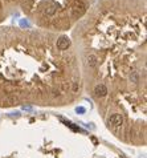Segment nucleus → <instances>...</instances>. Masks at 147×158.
Segmentation results:
<instances>
[{"label":"nucleus","instance_id":"f257e3e1","mask_svg":"<svg viewBox=\"0 0 147 158\" xmlns=\"http://www.w3.org/2000/svg\"><path fill=\"white\" fill-rule=\"evenodd\" d=\"M122 122H123V118H122L121 114H113V116H110V118L107 120V124L111 125V126H114V128L121 126Z\"/></svg>","mask_w":147,"mask_h":158},{"label":"nucleus","instance_id":"f03ea898","mask_svg":"<svg viewBox=\"0 0 147 158\" xmlns=\"http://www.w3.org/2000/svg\"><path fill=\"white\" fill-rule=\"evenodd\" d=\"M85 11H86V8H85L84 3L78 1V3H76L74 7H73V16H74V17H81L85 13Z\"/></svg>","mask_w":147,"mask_h":158},{"label":"nucleus","instance_id":"7ed1b4c3","mask_svg":"<svg viewBox=\"0 0 147 158\" xmlns=\"http://www.w3.org/2000/svg\"><path fill=\"white\" fill-rule=\"evenodd\" d=\"M70 47V40H69L66 36H61V37L57 40V48L60 51H65Z\"/></svg>","mask_w":147,"mask_h":158},{"label":"nucleus","instance_id":"20e7f679","mask_svg":"<svg viewBox=\"0 0 147 158\" xmlns=\"http://www.w3.org/2000/svg\"><path fill=\"white\" fill-rule=\"evenodd\" d=\"M94 93L97 97H103V96L107 95V88L103 84H98L95 88H94Z\"/></svg>","mask_w":147,"mask_h":158},{"label":"nucleus","instance_id":"39448f33","mask_svg":"<svg viewBox=\"0 0 147 158\" xmlns=\"http://www.w3.org/2000/svg\"><path fill=\"white\" fill-rule=\"evenodd\" d=\"M56 4L53 3V1H47V4L44 6V8H43V11H44V13H47V15H53L54 12H56Z\"/></svg>","mask_w":147,"mask_h":158},{"label":"nucleus","instance_id":"423d86ee","mask_svg":"<svg viewBox=\"0 0 147 158\" xmlns=\"http://www.w3.org/2000/svg\"><path fill=\"white\" fill-rule=\"evenodd\" d=\"M97 63H98V59L94 55H89L88 56V64L89 66H91V68H94V66H97Z\"/></svg>","mask_w":147,"mask_h":158},{"label":"nucleus","instance_id":"0eeeda50","mask_svg":"<svg viewBox=\"0 0 147 158\" xmlns=\"http://www.w3.org/2000/svg\"><path fill=\"white\" fill-rule=\"evenodd\" d=\"M130 79H131V81H134V82H138V81H139V76H138L137 72H133L131 76H130Z\"/></svg>","mask_w":147,"mask_h":158},{"label":"nucleus","instance_id":"6e6552de","mask_svg":"<svg viewBox=\"0 0 147 158\" xmlns=\"http://www.w3.org/2000/svg\"><path fill=\"white\" fill-rule=\"evenodd\" d=\"M85 112H86V109H85L84 106H77V108H76V113H78V114H84Z\"/></svg>","mask_w":147,"mask_h":158},{"label":"nucleus","instance_id":"1a4fd4ad","mask_svg":"<svg viewBox=\"0 0 147 158\" xmlns=\"http://www.w3.org/2000/svg\"><path fill=\"white\" fill-rule=\"evenodd\" d=\"M20 26H21V27H27V28H29V23L27 21V20H20Z\"/></svg>","mask_w":147,"mask_h":158}]
</instances>
